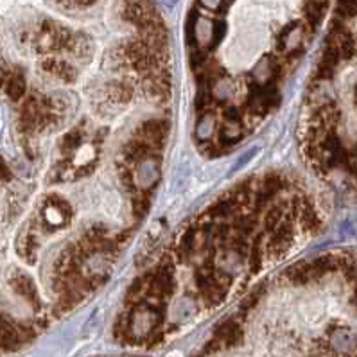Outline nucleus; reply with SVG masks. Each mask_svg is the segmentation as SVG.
I'll return each instance as SVG.
<instances>
[{
    "label": "nucleus",
    "mask_w": 357,
    "mask_h": 357,
    "mask_svg": "<svg viewBox=\"0 0 357 357\" xmlns=\"http://www.w3.org/2000/svg\"><path fill=\"white\" fill-rule=\"evenodd\" d=\"M241 336H243V331H241V325L237 324L236 319H228V321H225L218 331V340L225 341L228 347L236 344L237 341L241 340Z\"/></svg>",
    "instance_id": "nucleus-12"
},
{
    "label": "nucleus",
    "mask_w": 357,
    "mask_h": 357,
    "mask_svg": "<svg viewBox=\"0 0 357 357\" xmlns=\"http://www.w3.org/2000/svg\"><path fill=\"white\" fill-rule=\"evenodd\" d=\"M198 2L203 8L208 9V11H214V13L225 11L228 6V0H198Z\"/></svg>",
    "instance_id": "nucleus-19"
},
{
    "label": "nucleus",
    "mask_w": 357,
    "mask_h": 357,
    "mask_svg": "<svg viewBox=\"0 0 357 357\" xmlns=\"http://www.w3.org/2000/svg\"><path fill=\"white\" fill-rule=\"evenodd\" d=\"M105 93L109 102L114 105H126L133 97V86L126 81H112L105 86Z\"/></svg>",
    "instance_id": "nucleus-10"
},
{
    "label": "nucleus",
    "mask_w": 357,
    "mask_h": 357,
    "mask_svg": "<svg viewBox=\"0 0 357 357\" xmlns=\"http://www.w3.org/2000/svg\"><path fill=\"white\" fill-rule=\"evenodd\" d=\"M354 97H356V102H357V86H356V93H354Z\"/></svg>",
    "instance_id": "nucleus-22"
},
{
    "label": "nucleus",
    "mask_w": 357,
    "mask_h": 357,
    "mask_svg": "<svg viewBox=\"0 0 357 357\" xmlns=\"http://www.w3.org/2000/svg\"><path fill=\"white\" fill-rule=\"evenodd\" d=\"M356 156H357V146H356Z\"/></svg>",
    "instance_id": "nucleus-23"
},
{
    "label": "nucleus",
    "mask_w": 357,
    "mask_h": 357,
    "mask_svg": "<svg viewBox=\"0 0 357 357\" xmlns=\"http://www.w3.org/2000/svg\"><path fill=\"white\" fill-rule=\"evenodd\" d=\"M302 38H303V27L302 22L294 20L291 24H287L284 29L280 31V34L277 36V47L280 52H298L300 47H302Z\"/></svg>",
    "instance_id": "nucleus-5"
},
{
    "label": "nucleus",
    "mask_w": 357,
    "mask_h": 357,
    "mask_svg": "<svg viewBox=\"0 0 357 357\" xmlns=\"http://www.w3.org/2000/svg\"><path fill=\"white\" fill-rule=\"evenodd\" d=\"M287 278H289L291 284L294 286H303V284H309L312 280L311 273V264H296L291 269H287Z\"/></svg>",
    "instance_id": "nucleus-14"
},
{
    "label": "nucleus",
    "mask_w": 357,
    "mask_h": 357,
    "mask_svg": "<svg viewBox=\"0 0 357 357\" xmlns=\"http://www.w3.org/2000/svg\"><path fill=\"white\" fill-rule=\"evenodd\" d=\"M327 45L334 47L344 61H352V59L357 58V36L344 26L343 20H340V18L336 22H332Z\"/></svg>",
    "instance_id": "nucleus-3"
},
{
    "label": "nucleus",
    "mask_w": 357,
    "mask_h": 357,
    "mask_svg": "<svg viewBox=\"0 0 357 357\" xmlns=\"http://www.w3.org/2000/svg\"><path fill=\"white\" fill-rule=\"evenodd\" d=\"M83 139H84V131L81 130V128H74V130L68 131L63 139H61V149H63L65 153L76 151L77 147L83 144Z\"/></svg>",
    "instance_id": "nucleus-15"
},
{
    "label": "nucleus",
    "mask_w": 357,
    "mask_h": 357,
    "mask_svg": "<svg viewBox=\"0 0 357 357\" xmlns=\"http://www.w3.org/2000/svg\"><path fill=\"white\" fill-rule=\"evenodd\" d=\"M167 122L160 121V119H149V121H144L142 124H140L135 137H139V139L146 140V142H149L151 146L158 147L160 144L164 142L165 137H167Z\"/></svg>",
    "instance_id": "nucleus-6"
},
{
    "label": "nucleus",
    "mask_w": 357,
    "mask_h": 357,
    "mask_svg": "<svg viewBox=\"0 0 357 357\" xmlns=\"http://www.w3.org/2000/svg\"><path fill=\"white\" fill-rule=\"evenodd\" d=\"M336 15L340 20H350L357 17V0H337Z\"/></svg>",
    "instance_id": "nucleus-16"
},
{
    "label": "nucleus",
    "mask_w": 357,
    "mask_h": 357,
    "mask_svg": "<svg viewBox=\"0 0 357 357\" xmlns=\"http://www.w3.org/2000/svg\"><path fill=\"white\" fill-rule=\"evenodd\" d=\"M325 13H327V2L325 0H307L303 4L305 22L311 27H318L319 22L324 20Z\"/></svg>",
    "instance_id": "nucleus-11"
},
{
    "label": "nucleus",
    "mask_w": 357,
    "mask_h": 357,
    "mask_svg": "<svg viewBox=\"0 0 357 357\" xmlns=\"http://www.w3.org/2000/svg\"><path fill=\"white\" fill-rule=\"evenodd\" d=\"M215 131V122L211 115H205V117L199 119L198 128H196V133H198L199 139L208 140L212 137V133Z\"/></svg>",
    "instance_id": "nucleus-18"
},
{
    "label": "nucleus",
    "mask_w": 357,
    "mask_h": 357,
    "mask_svg": "<svg viewBox=\"0 0 357 357\" xmlns=\"http://www.w3.org/2000/svg\"><path fill=\"white\" fill-rule=\"evenodd\" d=\"M223 121L228 122H241V112L236 106H227L223 112Z\"/></svg>",
    "instance_id": "nucleus-20"
},
{
    "label": "nucleus",
    "mask_w": 357,
    "mask_h": 357,
    "mask_svg": "<svg viewBox=\"0 0 357 357\" xmlns=\"http://www.w3.org/2000/svg\"><path fill=\"white\" fill-rule=\"evenodd\" d=\"M122 156H124L126 162H133V164H137V162H142V160L153 156V146L149 142H146V140L135 137V139H131L130 142L124 146V149H122Z\"/></svg>",
    "instance_id": "nucleus-9"
},
{
    "label": "nucleus",
    "mask_w": 357,
    "mask_h": 357,
    "mask_svg": "<svg viewBox=\"0 0 357 357\" xmlns=\"http://www.w3.org/2000/svg\"><path fill=\"white\" fill-rule=\"evenodd\" d=\"M340 61H341L340 52H337L336 49L331 45L325 47L324 54H321V59H319L318 67H316V79H319V81L331 79V77L336 74L337 67H340Z\"/></svg>",
    "instance_id": "nucleus-8"
},
{
    "label": "nucleus",
    "mask_w": 357,
    "mask_h": 357,
    "mask_svg": "<svg viewBox=\"0 0 357 357\" xmlns=\"http://www.w3.org/2000/svg\"><path fill=\"white\" fill-rule=\"evenodd\" d=\"M13 183V169L0 156V354L20 349L56 316L45 305L38 282L27 269L33 266L8 261L6 234L24 208Z\"/></svg>",
    "instance_id": "nucleus-1"
},
{
    "label": "nucleus",
    "mask_w": 357,
    "mask_h": 357,
    "mask_svg": "<svg viewBox=\"0 0 357 357\" xmlns=\"http://www.w3.org/2000/svg\"><path fill=\"white\" fill-rule=\"evenodd\" d=\"M147 277H149L147 296L167 300L176 291V277H174V262L172 261L160 262Z\"/></svg>",
    "instance_id": "nucleus-2"
},
{
    "label": "nucleus",
    "mask_w": 357,
    "mask_h": 357,
    "mask_svg": "<svg viewBox=\"0 0 357 357\" xmlns=\"http://www.w3.org/2000/svg\"><path fill=\"white\" fill-rule=\"evenodd\" d=\"M352 303L357 307V291H356V294H354V296H352Z\"/></svg>",
    "instance_id": "nucleus-21"
},
{
    "label": "nucleus",
    "mask_w": 357,
    "mask_h": 357,
    "mask_svg": "<svg viewBox=\"0 0 357 357\" xmlns=\"http://www.w3.org/2000/svg\"><path fill=\"white\" fill-rule=\"evenodd\" d=\"M280 74V63H278V59L271 58V56H266L262 58L259 63L255 65L252 72V79L255 83H259L261 86H266V84L275 83L277 76Z\"/></svg>",
    "instance_id": "nucleus-7"
},
{
    "label": "nucleus",
    "mask_w": 357,
    "mask_h": 357,
    "mask_svg": "<svg viewBox=\"0 0 357 357\" xmlns=\"http://www.w3.org/2000/svg\"><path fill=\"white\" fill-rule=\"evenodd\" d=\"M149 203H151V199H149V196H147L146 192L137 194V196L133 198V203H131L133 214L139 219H142L144 215L147 214V211H149Z\"/></svg>",
    "instance_id": "nucleus-17"
},
{
    "label": "nucleus",
    "mask_w": 357,
    "mask_h": 357,
    "mask_svg": "<svg viewBox=\"0 0 357 357\" xmlns=\"http://www.w3.org/2000/svg\"><path fill=\"white\" fill-rule=\"evenodd\" d=\"M264 244H262V237L259 236L253 244L250 246V252H248V266H250V273H259L264 266V248H262Z\"/></svg>",
    "instance_id": "nucleus-13"
},
{
    "label": "nucleus",
    "mask_w": 357,
    "mask_h": 357,
    "mask_svg": "<svg viewBox=\"0 0 357 357\" xmlns=\"http://www.w3.org/2000/svg\"><path fill=\"white\" fill-rule=\"evenodd\" d=\"M192 36L199 51L214 49L218 45L215 43V20L196 15L192 22Z\"/></svg>",
    "instance_id": "nucleus-4"
}]
</instances>
